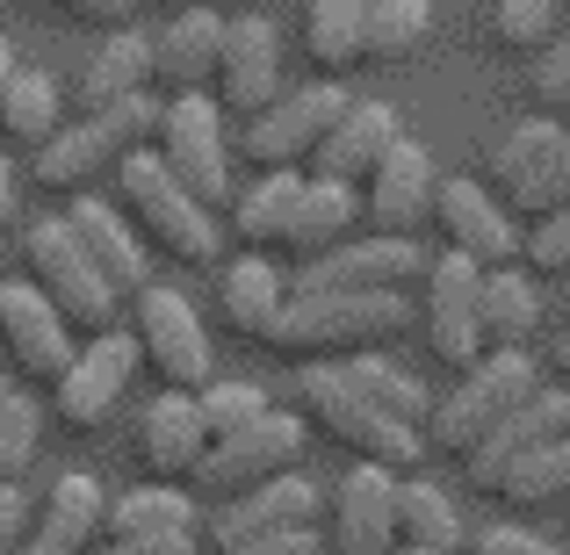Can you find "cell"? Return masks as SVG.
<instances>
[{"instance_id": "obj_28", "label": "cell", "mask_w": 570, "mask_h": 555, "mask_svg": "<svg viewBox=\"0 0 570 555\" xmlns=\"http://www.w3.org/2000/svg\"><path fill=\"white\" fill-rule=\"evenodd\" d=\"M354 224H362V195L340 188V181H311V174H304V188H296V217H289V238H282V252H289V260L304 267V260H318V252L347 246Z\"/></svg>"}, {"instance_id": "obj_6", "label": "cell", "mask_w": 570, "mask_h": 555, "mask_svg": "<svg viewBox=\"0 0 570 555\" xmlns=\"http://www.w3.org/2000/svg\"><path fill=\"white\" fill-rule=\"evenodd\" d=\"M22 267H29L22 281L58 310V318H66V333H87V339L116 333V304H124V296L87 267V252L72 246V231H66V217L22 224Z\"/></svg>"}, {"instance_id": "obj_31", "label": "cell", "mask_w": 570, "mask_h": 555, "mask_svg": "<svg viewBox=\"0 0 570 555\" xmlns=\"http://www.w3.org/2000/svg\"><path fill=\"white\" fill-rule=\"evenodd\" d=\"M333 375L354 389L362 404H376L383 418H397V426H426V412H433V389L419 383V375H404L390 354H354V361H333Z\"/></svg>"}, {"instance_id": "obj_56", "label": "cell", "mask_w": 570, "mask_h": 555, "mask_svg": "<svg viewBox=\"0 0 570 555\" xmlns=\"http://www.w3.org/2000/svg\"><path fill=\"white\" fill-rule=\"evenodd\" d=\"M397 555H426V548H397ZM455 555H462V548H455Z\"/></svg>"}, {"instance_id": "obj_34", "label": "cell", "mask_w": 570, "mask_h": 555, "mask_svg": "<svg viewBox=\"0 0 570 555\" xmlns=\"http://www.w3.org/2000/svg\"><path fill=\"white\" fill-rule=\"evenodd\" d=\"M145 534H195V498L174 484H138L101 505V542H145Z\"/></svg>"}, {"instance_id": "obj_23", "label": "cell", "mask_w": 570, "mask_h": 555, "mask_svg": "<svg viewBox=\"0 0 570 555\" xmlns=\"http://www.w3.org/2000/svg\"><path fill=\"white\" fill-rule=\"evenodd\" d=\"M209 455V433L195 418V389H159L153 412L138 418V462L153 469V484H188Z\"/></svg>"}, {"instance_id": "obj_30", "label": "cell", "mask_w": 570, "mask_h": 555, "mask_svg": "<svg viewBox=\"0 0 570 555\" xmlns=\"http://www.w3.org/2000/svg\"><path fill=\"white\" fill-rule=\"evenodd\" d=\"M557 138H563V123H557V116H528V123L499 130V145L484 152V188L505 202V217H513V202L528 195V181H534V174L549 167Z\"/></svg>"}, {"instance_id": "obj_5", "label": "cell", "mask_w": 570, "mask_h": 555, "mask_svg": "<svg viewBox=\"0 0 570 555\" xmlns=\"http://www.w3.org/2000/svg\"><path fill=\"white\" fill-rule=\"evenodd\" d=\"M296 418H304V433H325V440H340L354 462H376L390 476H412L419 455H426V440H419L412 426H397V418H383L376 404H362L333 375V361H311L296 375Z\"/></svg>"}, {"instance_id": "obj_41", "label": "cell", "mask_w": 570, "mask_h": 555, "mask_svg": "<svg viewBox=\"0 0 570 555\" xmlns=\"http://www.w3.org/2000/svg\"><path fill=\"white\" fill-rule=\"evenodd\" d=\"M261 412H267V389H261V383H203V389H195V418H203L209 440H232V433H246Z\"/></svg>"}, {"instance_id": "obj_16", "label": "cell", "mask_w": 570, "mask_h": 555, "mask_svg": "<svg viewBox=\"0 0 570 555\" xmlns=\"http://www.w3.org/2000/svg\"><path fill=\"white\" fill-rule=\"evenodd\" d=\"M426 354L441 361L448 375H462L476 361V354H491L484 347V325H476V281H484V267H470V260H455V252H441V260H426Z\"/></svg>"}, {"instance_id": "obj_44", "label": "cell", "mask_w": 570, "mask_h": 555, "mask_svg": "<svg viewBox=\"0 0 570 555\" xmlns=\"http://www.w3.org/2000/svg\"><path fill=\"white\" fill-rule=\"evenodd\" d=\"M549 209H570V123H563L557 152H549V167L534 174L528 195L513 202V224H534V217H549Z\"/></svg>"}, {"instance_id": "obj_26", "label": "cell", "mask_w": 570, "mask_h": 555, "mask_svg": "<svg viewBox=\"0 0 570 555\" xmlns=\"http://www.w3.org/2000/svg\"><path fill=\"white\" fill-rule=\"evenodd\" d=\"M282 304H289V267H282V260H267V252H238V260L224 267L217 310H224V325H232L238 339L261 347L267 325L282 318Z\"/></svg>"}, {"instance_id": "obj_45", "label": "cell", "mask_w": 570, "mask_h": 555, "mask_svg": "<svg viewBox=\"0 0 570 555\" xmlns=\"http://www.w3.org/2000/svg\"><path fill=\"white\" fill-rule=\"evenodd\" d=\"M470 555H563V548L542 542V534H528V527H505V519H499V527H484V534L470 542Z\"/></svg>"}, {"instance_id": "obj_42", "label": "cell", "mask_w": 570, "mask_h": 555, "mask_svg": "<svg viewBox=\"0 0 570 555\" xmlns=\"http://www.w3.org/2000/svg\"><path fill=\"white\" fill-rule=\"evenodd\" d=\"M528 101L534 116H570V29L528 58Z\"/></svg>"}, {"instance_id": "obj_59", "label": "cell", "mask_w": 570, "mask_h": 555, "mask_svg": "<svg viewBox=\"0 0 570 555\" xmlns=\"http://www.w3.org/2000/svg\"><path fill=\"white\" fill-rule=\"evenodd\" d=\"M563 123H570V116H563Z\"/></svg>"}, {"instance_id": "obj_27", "label": "cell", "mask_w": 570, "mask_h": 555, "mask_svg": "<svg viewBox=\"0 0 570 555\" xmlns=\"http://www.w3.org/2000/svg\"><path fill=\"white\" fill-rule=\"evenodd\" d=\"M549 304H542V281L528 275V267H484V281H476V325H484V347H528L534 333H542Z\"/></svg>"}, {"instance_id": "obj_33", "label": "cell", "mask_w": 570, "mask_h": 555, "mask_svg": "<svg viewBox=\"0 0 570 555\" xmlns=\"http://www.w3.org/2000/svg\"><path fill=\"white\" fill-rule=\"evenodd\" d=\"M58 116H66V87H58L43 66H14V80L0 87V145L37 152V145L58 130Z\"/></svg>"}, {"instance_id": "obj_19", "label": "cell", "mask_w": 570, "mask_h": 555, "mask_svg": "<svg viewBox=\"0 0 570 555\" xmlns=\"http://www.w3.org/2000/svg\"><path fill=\"white\" fill-rule=\"evenodd\" d=\"M433 152L419 138H397L390 152L368 167V181L354 188L362 195V217L376 224V238H412L419 224H426V209H433Z\"/></svg>"}, {"instance_id": "obj_24", "label": "cell", "mask_w": 570, "mask_h": 555, "mask_svg": "<svg viewBox=\"0 0 570 555\" xmlns=\"http://www.w3.org/2000/svg\"><path fill=\"white\" fill-rule=\"evenodd\" d=\"M101 484L80 469H66L51 484V498H43V513H29V534L14 555H87L101 542Z\"/></svg>"}, {"instance_id": "obj_18", "label": "cell", "mask_w": 570, "mask_h": 555, "mask_svg": "<svg viewBox=\"0 0 570 555\" xmlns=\"http://www.w3.org/2000/svg\"><path fill=\"white\" fill-rule=\"evenodd\" d=\"M542 440H570V389H563V383H542L528 404H520V412H505L499 426H491L484 440L462 455L470 490H484V498H491V490H499V476L513 469L520 455H534Z\"/></svg>"}, {"instance_id": "obj_15", "label": "cell", "mask_w": 570, "mask_h": 555, "mask_svg": "<svg viewBox=\"0 0 570 555\" xmlns=\"http://www.w3.org/2000/svg\"><path fill=\"white\" fill-rule=\"evenodd\" d=\"M318 513H325V490L311 484L304 469H289V476H275V484H253V490H238V498H217V513L203 519V542L217 555V548H238V542L318 527Z\"/></svg>"}, {"instance_id": "obj_53", "label": "cell", "mask_w": 570, "mask_h": 555, "mask_svg": "<svg viewBox=\"0 0 570 555\" xmlns=\"http://www.w3.org/2000/svg\"><path fill=\"white\" fill-rule=\"evenodd\" d=\"M563 325H570V275L557 281V333H563Z\"/></svg>"}, {"instance_id": "obj_3", "label": "cell", "mask_w": 570, "mask_h": 555, "mask_svg": "<svg viewBox=\"0 0 570 555\" xmlns=\"http://www.w3.org/2000/svg\"><path fill=\"white\" fill-rule=\"evenodd\" d=\"M153 123H159V101L153 95H130V101H109V109L80 116V123H58L51 138L29 152V181L43 195H95V181L116 167L124 152L153 145Z\"/></svg>"}, {"instance_id": "obj_21", "label": "cell", "mask_w": 570, "mask_h": 555, "mask_svg": "<svg viewBox=\"0 0 570 555\" xmlns=\"http://www.w3.org/2000/svg\"><path fill=\"white\" fill-rule=\"evenodd\" d=\"M58 217H66L72 246L87 252V267H95L116 296H138L145 281H153V252L138 246V231L124 224L116 202H101V195H72V209H58Z\"/></svg>"}, {"instance_id": "obj_40", "label": "cell", "mask_w": 570, "mask_h": 555, "mask_svg": "<svg viewBox=\"0 0 570 555\" xmlns=\"http://www.w3.org/2000/svg\"><path fill=\"white\" fill-rule=\"evenodd\" d=\"M43 455V412L29 389H8L0 397V484H22Z\"/></svg>"}, {"instance_id": "obj_55", "label": "cell", "mask_w": 570, "mask_h": 555, "mask_svg": "<svg viewBox=\"0 0 570 555\" xmlns=\"http://www.w3.org/2000/svg\"><path fill=\"white\" fill-rule=\"evenodd\" d=\"M167 14H181V8H217V0H159Z\"/></svg>"}, {"instance_id": "obj_12", "label": "cell", "mask_w": 570, "mask_h": 555, "mask_svg": "<svg viewBox=\"0 0 570 555\" xmlns=\"http://www.w3.org/2000/svg\"><path fill=\"white\" fill-rule=\"evenodd\" d=\"M426 224L441 231V252H455V260H470V267H513L520 260V224L505 217V202L484 181H470V174L433 181Z\"/></svg>"}, {"instance_id": "obj_11", "label": "cell", "mask_w": 570, "mask_h": 555, "mask_svg": "<svg viewBox=\"0 0 570 555\" xmlns=\"http://www.w3.org/2000/svg\"><path fill=\"white\" fill-rule=\"evenodd\" d=\"M347 87L340 80H311V87H296V95H275L261 116L246 123V145L238 152L253 159L261 174H304V159H311V145L333 130V116L347 109Z\"/></svg>"}, {"instance_id": "obj_7", "label": "cell", "mask_w": 570, "mask_h": 555, "mask_svg": "<svg viewBox=\"0 0 570 555\" xmlns=\"http://www.w3.org/2000/svg\"><path fill=\"white\" fill-rule=\"evenodd\" d=\"M153 159L209 209V217L232 202V145H224V109L209 95H174L167 109H159Z\"/></svg>"}, {"instance_id": "obj_14", "label": "cell", "mask_w": 570, "mask_h": 555, "mask_svg": "<svg viewBox=\"0 0 570 555\" xmlns=\"http://www.w3.org/2000/svg\"><path fill=\"white\" fill-rule=\"evenodd\" d=\"M130 375H138V347H130L124 325H116V333L80 339V347H72V361L58 368V383H51V412L66 418L72 433H95L101 418L124 404Z\"/></svg>"}, {"instance_id": "obj_54", "label": "cell", "mask_w": 570, "mask_h": 555, "mask_svg": "<svg viewBox=\"0 0 570 555\" xmlns=\"http://www.w3.org/2000/svg\"><path fill=\"white\" fill-rule=\"evenodd\" d=\"M232 14H267V0H224Z\"/></svg>"}, {"instance_id": "obj_2", "label": "cell", "mask_w": 570, "mask_h": 555, "mask_svg": "<svg viewBox=\"0 0 570 555\" xmlns=\"http://www.w3.org/2000/svg\"><path fill=\"white\" fill-rule=\"evenodd\" d=\"M109 174H116V209H124V224L138 231L145 252H159V260H174V267H209L217 260V217L159 167L153 145L124 152Z\"/></svg>"}, {"instance_id": "obj_36", "label": "cell", "mask_w": 570, "mask_h": 555, "mask_svg": "<svg viewBox=\"0 0 570 555\" xmlns=\"http://www.w3.org/2000/svg\"><path fill=\"white\" fill-rule=\"evenodd\" d=\"M397 548H426V555H455L462 548V513L441 484L426 476H397Z\"/></svg>"}, {"instance_id": "obj_38", "label": "cell", "mask_w": 570, "mask_h": 555, "mask_svg": "<svg viewBox=\"0 0 570 555\" xmlns=\"http://www.w3.org/2000/svg\"><path fill=\"white\" fill-rule=\"evenodd\" d=\"M491 498L520 505V513H563L570 505V440H542L534 455H520L513 469L499 476Z\"/></svg>"}, {"instance_id": "obj_4", "label": "cell", "mask_w": 570, "mask_h": 555, "mask_svg": "<svg viewBox=\"0 0 570 555\" xmlns=\"http://www.w3.org/2000/svg\"><path fill=\"white\" fill-rule=\"evenodd\" d=\"M534 389H542V361H534L528 347H491V354H476V361L462 368V383H448V397L426 412L419 440L448 447V455H470V447L484 440L505 412H520Z\"/></svg>"}, {"instance_id": "obj_20", "label": "cell", "mask_w": 570, "mask_h": 555, "mask_svg": "<svg viewBox=\"0 0 570 555\" xmlns=\"http://www.w3.org/2000/svg\"><path fill=\"white\" fill-rule=\"evenodd\" d=\"M397 138H404L397 109H390V101H362V95H354L347 109L333 116V130H325V138L311 145L304 174H311V181L362 188V181H368V167H376V159H383V152H390Z\"/></svg>"}, {"instance_id": "obj_22", "label": "cell", "mask_w": 570, "mask_h": 555, "mask_svg": "<svg viewBox=\"0 0 570 555\" xmlns=\"http://www.w3.org/2000/svg\"><path fill=\"white\" fill-rule=\"evenodd\" d=\"M0 347H8V361L22 368L29 383H58V368L72 361L80 339L66 333V318H58L29 281H0Z\"/></svg>"}, {"instance_id": "obj_1", "label": "cell", "mask_w": 570, "mask_h": 555, "mask_svg": "<svg viewBox=\"0 0 570 555\" xmlns=\"http://www.w3.org/2000/svg\"><path fill=\"white\" fill-rule=\"evenodd\" d=\"M404 325H412L404 296H289L261 347H275L282 361H296V368L354 361V354H383Z\"/></svg>"}, {"instance_id": "obj_25", "label": "cell", "mask_w": 570, "mask_h": 555, "mask_svg": "<svg viewBox=\"0 0 570 555\" xmlns=\"http://www.w3.org/2000/svg\"><path fill=\"white\" fill-rule=\"evenodd\" d=\"M217 37H224V14L217 8H181L159 22L153 43V80L174 87V95H203L209 72H217Z\"/></svg>"}, {"instance_id": "obj_43", "label": "cell", "mask_w": 570, "mask_h": 555, "mask_svg": "<svg viewBox=\"0 0 570 555\" xmlns=\"http://www.w3.org/2000/svg\"><path fill=\"white\" fill-rule=\"evenodd\" d=\"M520 267H528L534 281L570 275V209H549V217H534L528 231H520Z\"/></svg>"}, {"instance_id": "obj_48", "label": "cell", "mask_w": 570, "mask_h": 555, "mask_svg": "<svg viewBox=\"0 0 570 555\" xmlns=\"http://www.w3.org/2000/svg\"><path fill=\"white\" fill-rule=\"evenodd\" d=\"M58 8L87 29H130V8H138V0H58Z\"/></svg>"}, {"instance_id": "obj_39", "label": "cell", "mask_w": 570, "mask_h": 555, "mask_svg": "<svg viewBox=\"0 0 570 555\" xmlns=\"http://www.w3.org/2000/svg\"><path fill=\"white\" fill-rule=\"evenodd\" d=\"M563 0H491V14H484V37L499 43V51H542L549 37H563Z\"/></svg>"}, {"instance_id": "obj_29", "label": "cell", "mask_w": 570, "mask_h": 555, "mask_svg": "<svg viewBox=\"0 0 570 555\" xmlns=\"http://www.w3.org/2000/svg\"><path fill=\"white\" fill-rule=\"evenodd\" d=\"M130 95H153V43H145L138 29H109L80 66V101H87V116H95V109L130 101Z\"/></svg>"}, {"instance_id": "obj_32", "label": "cell", "mask_w": 570, "mask_h": 555, "mask_svg": "<svg viewBox=\"0 0 570 555\" xmlns=\"http://www.w3.org/2000/svg\"><path fill=\"white\" fill-rule=\"evenodd\" d=\"M362 22L368 0H304V58L318 66V80H347L362 66Z\"/></svg>"}, {"instance_id": "obj_50", "label": "cell", "mask_w": 570, "mask_h": 555, "mask_svg": "<svg viewBox=\"0 0 570 555\" xmlns=\"http://www.w3.org/2000/svg\"><path fill=\"white\" fill-rule=\"evenodd\" d=\"M0 224H14V159L0 145Z\"/></svg>"}, {"instance_id": "obj_49", "label": "cell", "mask_w": 570, "mask_h": 555, "mask_svg": "<svg viewBox=\"0 0 570 555\" xmlns=\"http://www.w3.org/2000/svg\"><path fill=\"white\" fill-rule=\"evenodd\" d=\"M87 555H195V534H145V542H101Z\"/></svg>"}, {"instance_id": "obj_57", "label": "cell", "mask_w": 570, "mask_h": 555, "mask_svg": "<svg viewBox=\"0 0 570 555\" xmlns=\"http://www.w3.org/2000/svg\"><path fill=\"white\" fill-rule=\"evenodd\" d=\"M8 389H14V383H8V375H0V397H8Z\"/></svg>"}, {"instance_id": "obj_13", "label": "cell", "mask_w": 570, "mask_h": 555, "mask_svg": "<svg viewBox=\"0 0 570 555\" xmlns=\"http://www.w3.org/2000/svg\"><path fill=\"white\" fill-rule=\"evenodd\" d=\"M318 542L325 555H397V476L354 462L318 513Z\"/></svg>"}, {"instance_id": "obj_9", "label": "cell", "mask_w": 570, "mask_h": 555, "mask_svg": "<svg viewBox=\"0 0 570 555\" xmlns=\"http://www.w3.org/2000/svg\"><path fill=\"white\" fill-rule=\"evenodd\" d=\"M426 275V252L412 238H347L318 260L289 267V296H404Z\"/></svg>"}, {"instance_id": "obj_37", "label": "cell", "mask_w": 570, "mask_h": 555, "mask_svg": "<svg viewBox=\"0 0 570 555\" xmlns=\"http://www.w3.org/2000/svg\"><path fill=\"white\" fill-rule=\"evenodd\" d=\"M433 43V0H368L362 66H412Z\"/></svg>"}, {"instance_id": "obj_17", "label": "cell", "mask_w": 570, "mask_h": 555, "mask_svg": "<svg viewBox=\"0 0 570 555\" xmlns=\"http://www.w3.org/2000/svg\"><path fill=\"white\" fill-rule=\"evenodd\" d=\"M217 109L232 116H261L267 101L282 95V43L267 14H224V37H217Z\"/></svg>"}, {"instance_id": "obj_58", "label": "cell", "mask_w": 570, "mask_h": 555, "mask_svg": "<svg viewBox=\"0 0 570 555\" xmlns=\"http://www.w3.org/2000/svg\"><path fill=\"white\" fill-rule=\"evenodd\" d=\"M563 8H570V0H563Z\"/></svg>"}, {"instance_id": "obj_52", "label": "cell", "mask_w": 570, "mask_h": 555, "mask_svg": "<svg viewBox=\"0 0 570 555\" xmlns=\"http://www.w3.org/2000/svg\"><path fill=\"white\" fill-rule=\"evenodd\" d=\"M14 66H22V58H14V43H8V37H0V87H8V80H14Z\"/></svg>"}, {"instance_id": "obj_8", "label": "cell", "mask_w": 570, "mask_h": 555, "mask_svg": "<svg viewBox=\"0 0 570 555\" xmlns=\"http://www.w3.org/2000/svg\"><path fill=\"white\" fill-rule=\"evenodd\" d=\"M130 347H138V368H153L167 389H203L217 383V347H209L203 318L181 289H159L145 281L130 296Z\"/></svg>"}, {"instance_id": "obj_10", "label": "cell", "mask_w": 570, "mask_h": 555, "mask_svg": "<svg viewBox=\"0 0 570 555\" xmlns=\"http://www.w3.org/2000/svg\"><path fill=\"white\" fill-rule=\"evenodd\" d=\"M304 447H311L304 418L267 404V412L253 418L246 433H232V440H209L195 484H203L209 498H238V490H253V484H275V476H289L296 462H304Z\"/></svg>"}, {"instance_id": "obj_47", "label": "cell", "mask_w": 570, "mask_h": 555, "mask_svg": "<svg viewBox=\"0 0 570 555\" xmlns=\"http://www.w3.org/2000/svg\"><path fill=\"white\" fill-rule=\"evenodd\" d=\"M29 534V490L22 484H0V555H14Z\"/></svg>"}, {"instance_id": "obj_46", "label": "cell", "mask_w": 570, "mask_h": 555, "mask_svg": "<svg viewBox=\"0 0 570 555\" xmlns=\"http://www.w3.org/2000/svg\"><path fill=\"white\" fill-rule=\"evenodd\" d=\"M217 555H325V542H318V527H296V534H267V542L217 548Z\"/></svg>"}, {"instance_id": "obj_51", "label": "cell", "mask_w": 570, "mask_h": 555, "mask_svg": "<svg viewBox=\"0 0 570 555\" xmlns=\"http://www.w3.org/2000/svg\"><path fill=\"white\" fill-rule=\"evenodd\" d=\"M549 368H557V383H570V325L557 333V347H549Z\"/></svg>"}, {"instance_id": "obj_35", "label": "cell", "mask_w": 570, "mask_h": 555, "mask_svg": "<svg viewBox=\"0 0 570 555\" xmlns=\"http://www.w3.org/2000/svg\"><path fill=\"white\" fill-rule=\"evenodd\" d=\"M296 188L304 174H261L246 195H232V238L246 252H282L289 238V217H296Z\"/></svg>"}]
</instances>
